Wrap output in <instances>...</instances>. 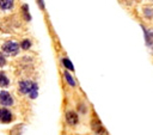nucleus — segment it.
Here are the masks:
<instances>
[{"label":"nucleus","instance_id":"f257e3e1","mask_svg":"<svg viewBox=\"0 0 153 135\" xmlns=\"http://www.w3.org/2000/svg\"><path fill=\"white\" fill-rule=\"evenodd\" d=\"M18 91L22 94H27L31 99L38 97V85L31 80H22L18 82Z\"/></svg>","mask_w":153,"mask_h":135},{"label":"nucleus","instance_id":"f03ea898","mask_svg":"<svg viewBox=\"0 0 153 135\" xmlns=\"http://www.w3.org/2000/svg\"><path fill=\"white\" fill-rule=\"evenodd\" d=\"M19 48H20V47H19V44H18L17 42L7 41V42H5V43L2 44V48H1V49H2V53L14 56V55H17V54H18Z\"/></svg>","mask_w":153,"mask_h":135},{"label":"nucleus","instance_id":"7ed1b4c3","mask_svg":"<svg viewBox=\"0 0 153 135\" xmlns=\"http://www.w3.org/2000/svg\"><path fill=\"white\" fill-rule=\"evenodd\" d=\"M14 119V115L13 112L7 109V108H0V123L2 124H8Z\"/></svg>","mask_w":153,"mask_h":135},{"label":"nucleus","instance_id":"20e7f679","mask_svg":"<svg viewBox=\"0 0 153 135\" xmlns=\"http://www.w3.org/2000/svg\"><path fill=\"white\" fill-rule=\"evenodd\" d=\"M13 104H14L13 96L7 91H0V105H2L4 108H8L12 106Z\"/></svg>","mask_w":153,"mask_h":135},{"label":"nucleus","instance_id":"39448f33","mask_svg":"<svg viewBox=\"0 0 153 135\" xmlns=\"http://www.w3.org/2000/svg\"><path fill=\"white\" fill-rule=\"evenodd\" d=\"M91 127L94 131L96 135H109L106 129L103 127V124L100 123V121L98 118H93L92 119V123H91Z\"/></svg>","mask_w":153,"mask_h":135},{"label":"nucleus","instance_id":"423d86ee","mask_svg":"<svg viewBox=\"0 0 153 135\" xmlns=\"http://www.w3.org/2000/svg\"><path fill=\"white\" fill-rule=\"evenodd\" d=\"M65 119H66V123H67L68 125H71V127H74V125H76V124L79 123V116H78V113H76L75 111H73V110H69V111L66 112Z\"/></svg>","mask_w":153,"mask_h":135},{"label":"nucleus","instance_id":"0eeeda50","mask_svg":"<svg viewBox=\"0 0 153 135\" xmlns=\"http://www.w3.org/2000/svg\"><path fill=\"white\" fill-rule=\"evenodd\" d=\"M13 6H14L13 0H0V10H4V11L12 10Z\"/></svg>","mask_w":153,"mask_h":135},{"label":"nucleus","instance_id":"6e6552de","mask_svg":"<svg viewBox=\"0 0 153 135\" xmlns=\"http://www.w3.org/2000/svg\"><path fill=\"white\" fill-rule=\"evenodd\" d=\"M63 76H65V80L67 81V84H68L71 87H74V86L76 85V82H75L74 78L72 76V74H71L68 70H65V72H63Z\"/></svg>","mask_w":153,"mask_h":135},{"label":"nucleus","instance_id":"1a4fd4ad","mask_svg":"<svg viewBox=\"0 0 153 135\" xmlns=\"http://www.w3.org/2000/svg\"><path fill=\"white\" fill-rule=\"evenodd\" d=\"M10 85V79L4 72H0V87H7Z\"/></svg>","mask_w":153,"mask_h":135},{"label":"nucleus","instance_id":"9d476101","mask_svg":"<svg viewBox=\"0 0 153 135\" xmlns=\"http://www.w3.org/2000/svg\"><path fill=\"white\" fill-rule=\"evenodd\" d=\"M61 62H62V66L66 68V70H74V67H73V65H72V62H71L69 59H67V57H62Z\"/></svg>","mask_w":153,"mask_h":135},{"label":"nucleus","instance_id":"9b49d317","mask_svg":"<svg viewBox=\"0 0 153 135\" xmlns=\"http://www.w3.org/2000/svg\"><path fill=\"white\" fill-rule=\"evenodd\" d=\"M142 13H143V16L146 17V18H148V19H151V18H153V8L152 7H143L142 8Z\"/></svg>","mask_w":153,"mask_h":135},{"label":"nucleus","instance_id":"f8f14e48","mask_svg":"<svg viewBox=\"0 0 153 135\" xmlns=\"http://www.w3.org/2000/svg\"><path fill=\"white\" fill-rule=\"evenodd\" d=\"M19 47H20V49H23V50H27V49L31 48V42H30L29 39H23V41L20 42Z\"/></svg>","mask_w":153,"mask_h":135},{"label":"nucleus","instance_id":"ddd939ff","mask_svg":"<svg viewBox=\"0 0 153 135\" xmlns=\"http://www.w3.org/2000/svg\"><path fill=\"white\" fill-rule=\"evenodd\" d=\"M5 65H6V57L4 53H0V67H4Z\"/></svg>","mask_w":153,"mask_h":135},{"label":"nucleus","instance_id":"4468645a","mask_svg":"<svg viewBox=\"0 0 153 135\" xmlns=\"http://www.w3.org/2000/svg\"><path fill=\"white\" fill-rule=\"evenodd\" d=\"M78 111H79V112H81V113H86V112H87V108H86L84 104H81V105L79 106Z\"/></svg>","mask_w":153,"mask_h":135},{"label":"nucleus","instance_id":"2eb2a0df","mask_svg":"<svg viewBox=\"0 0 153 135\" xmlns=\"http://www.w3.org/2000/svg\"><path fill=\"white\" fill-rule=\"evenodd\" d=\"M23 11H24V14H25V18L30 20V13H27V12H26V5H24V6H23Z\"/></svg>","mask_w":153,"mask_h":135},{"label":"nucleus","instance_id":"dca6fc26","mask_svg":"<svg viewBox=\"0 0 153 135\" xmlns=\"http://www.w3.org/2000/svg\"><path fill=\"white\" fill-rule=\"evenodd\" d=\"M151 1H153V0H151Z\"/></svg>","mask_w":153,"mask_h":135}]
</instances>
